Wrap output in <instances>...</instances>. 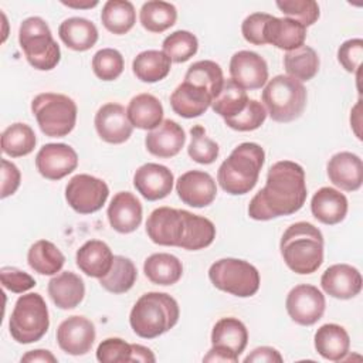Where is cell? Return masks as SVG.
Segmentation results:
<instances>
[{
	"label": "cell",
	"mask_w": 363,
	"mask_h": 363,
	"mask_svg": "<svg viewBox=\"0 0 363 363\" xmlns=\"http://www.w3.org/2000/svg\"><path fill=\"white\" fill-rule=\"evenodd\" d=\"M31 112L45 136L62 138L74 129L78 109L67 95L43 92L31 101Z\"/></svg>",
	"instance_id": "7"
},
{
	"label": "cell",
	"mask_w": 363,
	"mask_h": 363,
	"mask_svg": "<svg viewBox=\"0 0 363 363\" xmlns=\"http://www.w3.org/2000/svg\"><path fill=\"white\" fill-rule=\"evenodd\" d=\"M156 360L155 354L152 353V350L146 346H142V345H136L133 343L132 345V362H150L153 363Z\"/></svg>",
	"instance_id": "55"
},
{
	"label": "cell",
	"mask_w": 363,
	"mask_h": 363,
	"mask_svg": "<svg viewBox=\"0 0 363 363\" xmlns=\"http://www.w3.org/2000/svg\"><path fill=\"white\" fill-rule=\"evenodd\" d=\"M248 343V330L237 318H221L211 332V349L203 362H238L240 354Z\"/></svg>",
	"instance_id": "10"
},
{
	"label": "cell",
	"mask_w": 363,
	"mask_h": 363,
	"mask_svg": "<svg viewBox=\"0 0 363 363\" xmlns=\"http://www.w3.org/2000/svg\"><path fill=\"white\" fill-rule=\"evenodd\" d=\"M20 180H21V174H20L18 167L6 159H1V194H0V197L6 199V197L14 194L20 186Z\"/></svg>",
	"instance_id": "52"
},
{
	"label": "cell",
	"mask_w": 363,
	"mask_h": 363,
	"mask_svg": "<svg viewBox=\"0 0 363 363\" xmlns=\"http://www.w3.org/2000/svg\"><path fill=\"white\" fill-rule=\"evenodd\" d=\"M320 286L332 298L352 299L362 291V275L349 264H335L322 274Z\"/></svg>",
	"instance_id": "20"
},
{
	"label": "cell",
	"mask_w": 363,
	"mask_h": 363,
	"mask_svg": "<svg viewBox=\"0 0 363 363\" xmlns=\"http://www.w3.org/2000/svg\"><path fill=\"white\" fill-rule=\"evenodd\" d=\"M269 17L271 14H267V13H252L248 17H245V20L241 24L242 37L254 45L267 44L264 30Z\"/></svg>",
	"instance_id": "50"
},
{
	"label": "cell",
	"mask_w": 363,
	"mask_h": 363,
	"mask_svg": "<svg viewBox=\"0 0 363 363\" xmlns=\"http://www.w3.org/2000/svg\"><path fill=\"white\" fill-rule=\"evenodd\" d=\"M177 301L164 292L143 294L133 305L129 323L143 339H155L170 330L179 320Z\"/></svg>",
	"instance_id": "4"
},
{
	"label": "cell",
	"mask_w": 363,
	"mask_h": 363,
	"mask_svg": "<svg viewBox=\"0 0 363 363\" xmlns=\"http://www.w3.org/2000/svg\"><path fill=\"white\" fill-rule=\"evenodd\" d=\"M163 52L173 62H186L199 48L197 37L186 30H177L163 40Z\"/></svg>",
	"instance_id": "43"
},
{
	"label": "cell",
	"mask_w": 363,
	"mask_h": 363,
	"mask_svg": "<svg viewBox=\"0 0 363 363\" xmlns=\"http://www.w3.org/2000/svg\"><path fill=\"white\" fill-rule=\"evenodd\" d=\"M106 216L115 231L129 234L142 223V204L130 191H119L112 197Z\"/></svg>",
	"instance_id": "21"
},
{
	"label": "cell",
	"mask_w": 363,
	"mask_h": 363,
	"mask_svg": "<svg viewBox=\"0 0 363 363\" xmlns=\"http://www.w3.org/2000/svg\"><path fill=\"white\" fill-rule=\"evenodd\" d=\"M94 125L99 138L113 145L126 142L133 130L125 108L115 102L105 104L98 109Z\"/></svg>",
	"instance_id": "18"
},
{
	"label": "cell",
	"mask_w": 363,
	"mask_h": 363,
	"mask_svg": "<svg viewBox=\"0 0 363 363\" xmlns=\"http://www.w3.org/2000/svg\"><path fill=\"white\" fill-rule=\"evenodd\" d=\"M286 267L299 275H308L323 262V235L318 227L306 221L291 224L279 242Z\"/></svg>",
	"instance_id": "2"
},
{
	"label": "cell",
	"mask_w": 363,
	"mask_h": 363,
	"mask_svg": "<svg viewBox=\"0 0 363 363\" xmlns=\"http://www.w3.org/2000/svg\"><path fill=\"white\" fill-rule=\"evenodd\" d=\"M184 228L183 210L172 207L155 208L146 220V233L149 238L164 247H179Z\"/></svg>",
	"instance_id": "13"
},
{
	"label": "cell",
	"mask_w": 363,
	"mask_h": 363,
	"mask_svg": "<svg viewBox=\"0 0 363 363\" xmlns=\"http://www.w3.org/2000/svg\"><path fill=\"white\" fill-rule=\"evenodd\" d=\"M277 7L303 27L312 26L319 18V6L315 0H279Z\"/></svg>",
	"instance_id": "47"
},
{
	"label": "cell",
	"mask_w": 363,
	"mask_h": 363,
	"mask_svg": "<svg viewBox=\"0 0 363 363\" xmlns=\"http://www.w3.org/2000/svg\"><path fill=\"white\" fill-rule=\"evenodd\" d=\"M174 177L169 167L159 163L142 164L133 174V186L149 201L164 199L173 189Z\"/></svg>",
	"instance_id": "19"
},
{
	"label": "cell",
	"mask_w": 363,
	"mask_h": 363,
	"mask_svg": "<svg viewBox=\"0 0 363 363\" xmlns=\"http://www.w3.org/2000/svg\"><path fill=\"white\" fill-rule=\"evenodd\" d=\"M264 162V149L258 143L244 142L220 164L217 182L228 194L240 196L250 193L258 182Z\"/></svg>",
	"instance_id": "3"
},
{
	"label": "cell",
	"mask_w": 363,
	"mask_h": 363,
	"mask_svg": "<svg viewBox=\"0 0 363 363\" xmlns=\"http://www.w3.org/2000/svg\"><path fill=\"white\" fill-rule=\"evenodd\" d=\"M284 68L288 77L298 81H309L319 71V57L309 45L286 51L284 55Z\"/></svg>",
	"instance_id": "38"
},
{
	"label": "cell",
	"mask_w": 363,
	"mask_h": 363,
	"mask_svg": "<svg viewBox=\"0 0 363 363\" xmlns=\"http://www.w3.org/2000/svg\"><path fill=\"white\" fill-rule=\"evenodd\" d=\"M289 318L302 326L315 325L325 312V295L313 285L301 284L294 286L285 301Z\"/></svg>",
	"instance_id": "12"
},
{
	"label": "cell",
	"mask_w": 363,
	"mask_h": 363,
	"mask_svg": "<svg viewBox=\"0 0 363 363\" xmlns=\"http://www.w3.org/2000/svg\"><path fill=\"white\" fill-rule=\"evenodd\" d=\"M362 101L359 99L357 101V104L354 105V108L352 109V115H350V123H352V128H353V130H354V133H356V136L359 138V139H362V133H360V125H362V121H360V104Z\"/></svg>",
	"instance_id": "56"
},
{
	"label": "cell",
	"mask_w": 363,
	"mask_h": 363,
	"mask_svg": "<svg viewBox=\"0 0 363 363\" xmlns=\"http://www.w3.org/2000/svg\"><path fill=\"white\" fill-rule=\"evenodd\" d=\"M306 96L303 84L288 75L274 77L262 91V102L267 113L272 121L282 123L292 122L303 113Z\"/></svg>",
	"instance_id": "5"
},
{
	"label": "cell",
	"mask_w": 363,
	"mask_h": 363,
	"mask_svg": "<svg viewBox=\"0 0 363 363\" xmlns=\"http://www.w3.org/2000/svg\"><path fill=\"white\" fill-rule=\"evenodd\" d=\"M21 362H28V363H35V362H44V363H55L57 357L50 352L44 349H37V350H30L27 352L23 357Z\"/></svg>",
	"instance_id": "54"
},
{
	"label": "cell",
	"mask_w": 363,
	"mask_h": 363,
	"mask_svg": "<svg viewBox=\"0 0 363 363\" xmlns=\"http://www.w3.org/2000/svg\"><path fill=\"white\" fill-rule=\"evenodd\" d=\"M311 211L323 224H339L347 214V199L333 187H320L311 200Z\"/></svg>",
	"instance_id": "26"
},
{
	"label": "cell",
	"mask_w": 363,
	"mask_h": 363,
	"mask_svg": "<svg viewBox=\"0 0 363 363\" xmlns=\"http://www.w3.org/2000/svg\"><path fill=\"white\" fill-rule=\"evenodd\" d=\"M104 27L112 34H126L136 23V11L128 0H108L101 11Z\"/></svg>",
	"instance_id": "36"
},
{
	"label": "cell",
	"mask_w": 363,
	"mask_h": 363,
	"mask_svg": "<svg viewBox=\"0 0 363 363\" xmlns=\"http://www.w3.org/2000/svg\"><path fill=\"white\" fill-rule=\"evenodd\" d=\"M267 119V109L265 106L255 101L248 99L245 108L235 116L224 119L225 125L238 132H250L258 129Z\"/></svg>",
	"instance_id": "46"
},
{
	"label": "cell",
	"mask_w": 363,
	"mask_h": 363,
	"mask_svg": "<svg viewBox=\"0 0 363 363\" xmlns=\"http://www.w3.org/2000/svg\"><path fill=\"white\" fill-rule=\"evenodd\" d=\"M113 254L106 242L89 240L84 242L75 255L77 267L88 277L102 278L108 274L113 262Z\"/></svg>",
	"instance_id": "27"
},
{
	"label": "cell",
	"mask_w": 363,
	"mask_h": 363,
	"mask_svg": "<svg viewBox=\"0 0 363 363\" xmlns=\"http://www.w3.org/2000/svg\"><path fill=\"white\" fill-rule=\"evenodd\" d=\"M190 145L187 147L189 156L200 163L210 164L218 156V145L206 135V130L201 125H196L190 129Z\"/></svg>",
	"instance_id": "45"
},
{
	"label": "cell",
	"mask_w": 363,
	"mask_h": 363,
	"mask_svg": "<svg viewBox=\"0 0 363 363\" xmlns=\"http://www.w3.org/2000/svg\"><path fill=\"white\" fill-rule=\"evenodd\" d=\"M61 3L67 7H71V9H92V7L98 6L96 0H94V1H89V0H86V1H75V0L65 1V0H62Z\"/></svg>",
	"instance_id": "57"
},
{
	"label": "cell",
	"mask_w": 363,
	"mask_h": 363,
	"mask_svg": "<svg viewBox=\"0 0 363 363\" xmlns=\"http://www.w3.org/2000/svg\"><path fill=\"white\" fill-rule=\"evenodd\" d=\"M208 278L217 289L240 298L252 296L259 289L258 269L238 258H221L213 262Z\"/></svg>",
	"instance_id": "9"
},
{
	"label": "cell",
	"mask_w": 363,
	"mask_h": 363,
	"mask_svg": "<svg viewBox=\"0 0 363 363\" xmlns=\"http://www.w3.org/2000/svg\"><path fill=\"white\" fill-rule=\"evenodd\" d=\"M267 44H272L279 50L292 51L303 45L306 38V27L288 17L271 16L264 30Z\"/></svg>",
	"instance_id": "25"
},
{
	"label": "cell",
	"mask_w": 363,
	"mask_h": 363,
	"mask_svg": "<svg viewBox=\"0 0 363 363\" xmlns=\"http://www.w3.org/2000/svg\"><path fill=\"white\" fill-rule=\"evenodd\" d=\"M230 75L242 89H259L267 84L268 65L259 54L242 50L231 57Z\"/></svg>",
	"instance_id": "16"
},
{
	"label": "cell",
	"mask_w": 363,
	"mask_h": 363,
	"mask_svg": "<svg viewBox=\"0 0 363 363\" xmlns=\"http://www.w3.org/2000/svg\"><path fill=\"white\" fill-rule=\"evenodd\" d=\"M108 196V184L91 174H75L65 187V200L79 214H91L101 210Z\"/></svg>",
	"instance_id": "11"
},
{
	"label": "cell",
	"mask_w": 363,
	"mask_h": 363,
	"mask_svg": "<svg viewBox=\"0 0 363 363\" xmlns=\"http://www.w3.org/2000/svg\"><path fill=\"white\" fill-rule=\"evenodd\" d=\"M61 41L74 51H86L98 41L96 26L82 17H69L58 27Z\"/></svg>",
	"instance_id": "31"
},
{
	"label": "cell",
	"mask_w": 363,
	"mask_h": 363,
	"mask_svg": "<svg viewBox=\"0 0 363 363\" xmlns=\"http://www.w3.org/2000/svg\"><path fill=\"white\" fill-rule=\"evenodd\" d=\"M139 20L145 30L150 33H163L176 23L177 10L167 1L150 0L142 4Z\"/></svg>",
	"instance_id": "37"
},
{
	"label": "cell",
	"mask_w": 363,
	"mask_h": 363,
	"mask_svg": "<svg viewBox=\"0 0 363 363\" xmlns=\"http://www.w3.org/2000/svg\"><path fill=\"white\" fill-rule=\"evenodd\" d=\"M0 279L1 285L14 294H23L35 286V279L31 275L14 267H3L0 269Z\"/></svg>",
	"instance_id": "49"
},
{
	"label": "cell",
	"mask_w": 363,
	"mask_h": 363,
	"mask_svg": "<svg viewBox=\"0 0 363 363\" xmlns=\"http://www.w3.org/2000/svg\"><path fill=\"white\" fill-rule=\"evenodd\" d=\"M186 143V135L183 128L172 121L164 119L162 123L149 130L145 138V146L147 152L157 157H173L176 156Z\"/></svg>",
	"instance_id": "22"
},
{
	"label": "cell",
	"mask_w": 363,
	"mask_h": 363,
	"mask_svg": "<svg viewBox=\"0 0 363 363\" xmlns=\"http://www.w3.org/2000/svg\"><path fill=\"white\" fill-rule=\"evenodd\" d=\"M143 272L146 278L156 285H173L183 275L182 261L167 252L152 254L145 259Z\"/></svg>",
	"instance_id": "33"
},
{
	"label": "cell",
	"mask_w": 363,
	"mask_h": 363,
	"mask_svg": "<svg viewBox=\"0 0 363 363\" xmlns=\"http://www.w3.org/2000/svg\"><path fill=\"white\" fill-rule=\"evenodd\" d=\"M123 57L115 48H102L92 57L94 74L102 81H113L123 72Z\"/></svg>",
	"instance_id": "44"
},
{
	"label": "cell",
	"mask_w": 363,
	"mask_h": 363,
	"mask_svg": "<svg viewBox=\"0 0 363 363\" xmlns=\"http://www.w3.org/2000/svg\"><path fill=\"white\" fill-rule=\"evenodd\" d=\"M27 262L40 275H54L64 267L65 257L51 241L38 240L30 247Z\"/></svg>",
	"instance_id": "35"
},
{
	"label": "cell",
	"mask_w": 363,
	"mask_h": 363,
	"mask_svg": "<svg viewBox=\"0 0 363 363\" xmlns=\"http://www.w3.org/2000/svg\"><path fill=\"white\" fill-rule=\"evenodd\" d=\"M248 96L245 89L237 85L233 79H224L220 94L213 99L211 108L224 119L238 115L247 105Z\"/></svg>",
	"instance_id": "42"
},
{
	"label": "cell",
	"mask_w": 363,
	"mask_h": 363,
	"mask_svg": "<svg viewBox=\"0 0 363 363\" xmlns=\"http://www.w3.org/2000/svg\"><path fill=\"white\" fill-rule=\"evenodd\" d=\"M329 180L345 191H356L363 183L362 159L352 152H339L328 162Z\"/></svg>",
	"instance_id": "23"
},
{
	"label": "cell",
	"mask_w": 363,
	"mask_h": 363,
	"mask_svg": "<svg viewBox=\"0 0 363 363\" xmlns=\"http://www.w3.org/2000/svg\"><path fill=\"white\" fill-rule=\"evenodd\" d=\"M126 115L133 128L152 130L163 121V106L155 95L139 94L130 99Z\"/></svg>",
	"instance_id": "30"
},
{
	"label": "cell",
	"mask_w": 363,
	"mask_h": 363,
	"mask_svg": "<svg viewBox=\"0 0 363 363\" xmlns=\"http://www.w3.org/2000/svg\"><path fill=\"white\" fill-rule=\"evenodd\" d=\"M184 228L179 244L180 248L197 251L208 247L216 238V227L211 220L183 210Z\"/></svg>",
	"instance_id": "32"
},
{
	"label": "cell",
	"mask_w": 363,
	"mask_h": 363,
	"mask_svg": "<svg viewBox=\"0 0 363 363\" xmlns=\"http://www.w3.org/2000/svg\"><path fill=\"white\" fill-rule=\"evenodd\" d=\"M363 57V40L350 38L337 50V61L347 72H356L360 68Z\"/></svg>",
	"instance_id": "51"
},
{
	"label": "cell",
	"mask_w": 363,
	"mask_h": 363,
	"mask_svg": "<svg viewBox=\"0 0 363 363\" xmlns=\"http://www.w3.org/2000/svg\"><path fill=\"white\" fill-rule=\"evenodd\" d=\"M316 352L326 360L340 362L345 360L350 347V337L346 329L336 323L322 325L313 336Z\"/></svg>",
	"instance_id": "29"
},
{
	"label": "cell",
	"mask_w": 363,
	"mask_h": 363,
	"mask_svg": "<svg viewBox=\"0 0 363 363\" xmlns=\"http://www.w3.org/2000/svg\"><path fill=\"white\" fill-rule=\"evenodd\" d=\"M170 65L172 61L163 51L146 50L133 58L132 71L142 82L153 84L169 75Z\"/></svg>",
	"instance_id": "34"
},
{
	"label": "cell",
	"mask_w": 363,
	"mask_h": 363,
	"mask_svg": "<svg viewBox=\"0 0 363 363\" xmlns=\"http://www.w3.org/2000/svg\"><path fill=\"white\" fill-rule=\"evenodd\" d=\"M95 336L94 323L79 315L67 318L57 329V343L60 349L72 356L86 354L94 345Z\"/></svg>",
	"instance_id": "14"
},
{
	"label": "cell",
	"mask_w": 363,
	"mask_h": 363,
	"mask_svg": "<svg viewBox=\"0 0 363 363\" xmlns=\"http://www.w3.org/2000/svg\"><path fill=\"white\" fill-rule=\"evenodd\" d=\"M176 191L184 204L200 208L214 201L217 186L207 172L189 170L177 179Z\"/></svg>",
	"instance_id": "17"
},
{
	"label": "cell",
	"mask_w": 363,
	"mask_h": 363,
	"mask_svg": "<svg viewBox=\"0 0 363 363\" xmlns=\"http://www.w3.org/2000/svg\"><path fill=\"white\" fill-rule=\"evenodd\" d=\"M96 359L102 363L132 362V345L119 337H108L98 345Z\"/></svg>",
	"instance_id": "48"
},
{
	"label": "cell",
	"mask_w": 363,
	"mask_h": 363,
	"mask_svg": "<svg viewBox=\"0 0 363 363\" xmlns=\"http://www.w3.org/2000/svg\"><path fill=\"white\" fill-rule=\"evenodd\" d=\"M77 166L78 155L65 143H47L35 156L38 173L48 180H60L72 173Z\"/></svg>",
	"instance_id": "15"
},
{
	"label": "cell",
	"mask_w": 363,
	"mask_h": 363,
	"mask_svg": "<svg viewBox=\"0 0 363 363\" xmlns=\"http://www.w3.org/2000/svg\"><path fill=\"white\" fill-rule=\"evenodd\" d=\"M184 81L206 88L213 95V99H214L223 88L224 77H223V69L217 62L210 60H201V61L193 62L189 67L184 75Z\"/></svg>",
	"instance_id": "41"
},
{
	"label": "cell",
	"mask_w": 363,
	"mask_h": 363,
	"mask_svg": "<svg viewBox=\"0 0 363 363\" xmlns=\"http://www.w3.org/2000/svg\"><path fill=\"white\" fill-rule=\"evenodd\" d=\"M213 95L203 86L183 81L170 95V106L182 118H197L211 106Z\"/></svg>",
	"instance_id": "24"
},
{
	"label": "cell",
	"mask_w": 363,
	"mask_h": 363,
	"mask_svg": "<svg viewBox=\"0 0 363 363\" xmlns=\"http://www.w3.org/2000/svg\"><path fill=\"white\" fill-rule=\"evenodd\" d=\"M47 289L51 301L60 309H74L85 296V285L82 278L71 271H64L52 277Z\"/></svg>",
	"instance_id": "28"
},
{
	"label": "cell",
	"mask_w": 363,
	"mask_h": 363,
	"mask_svg": "<svg viewBox=\"0 0 363 363\" xmlns=\"http://www.w3.org/2000/svg\"><path fill=\"white\" fill-rule=\"evenodd\" d=\"M48 308L40 294H26L18 296L9 320L11 337L21 345L40 340L48 330Z\"/></svg>",
	"instance_id": "8"
},
{
	"label": "cell",
	"mask_w": 363,
	"mask_h": 363,
	"mask_svg": "<svg viewBox=\"0 0 363 363\" xmlns=\"http://www.w3.org/2000/svg\"><path fill=\"white\" fill-rule=\"evenodd\" d=\"M35 143V133L27 123H13L1 133V152L11 157H20L31 153Z\"/></svg>",
	"instance_id": "40"
},
{
	"label": "cell",
	"mask_w": 363,
	"mask_h": 363,
	"mask_svg": "<svg viewBox=\"0 0 363 363\" xmlns=\"http://www.w3.org/2000/svg\"><path fill=\"white\" fill-rule=\"evenodd\" d=\"M136 278L138 271L135 264L123 255H115L108 274L99 278V285L108 292L125 294L133 286Z\"/></svg>",
	"instance_id": "39"
},
{
	"label": "cell",
	"mask_w": 363,
	"mask_h": 363,
	"mask_svg": "<svg viewBox=\"0 0 363 363\" xmlns=\"http://www.w3.org/2000/svg\"><path fill=\"white\" fill-rule=\"evenodd\" d=\"M306 194L303 167L291 160H279L268 169L265 186L251 199L248 216L267 221L294 214L302 208Z\"/></svg>",
	"instance_id": "1"
},
{
	"label": "cell",
	"mask_w": 363,
	"mask_h": 363,
	"mask_svg": "<svg viewBox=\"0 0 363 363\" xmlns=\"http://www.w3.org/2000/svg\"><path fill=\"white\" fill-rule=\"evenodd\" d=\"M18 43L28 64L35 69L50 71L61 60L60 45L41 17H28L20 24Z\"/></svg>",
	"instance_id": "6"
},
{
	"label": "cell",
	"mask_w": 363,
	"mask_h": 363,
	"mask_svg": "<svg viewBox=\"0 0 363 363\" xmlns=\"http://www.w3.org/2000/svg\"><path fill=\"white\" fill-rule=\"evenodd\" d=\"M284 359L279 354V352L274 347L269 346H261L254 349L245 359L244 363H250V362H268V363H281Z\"/></svg>",
	"instance_id": "53"
}]
</instances>
